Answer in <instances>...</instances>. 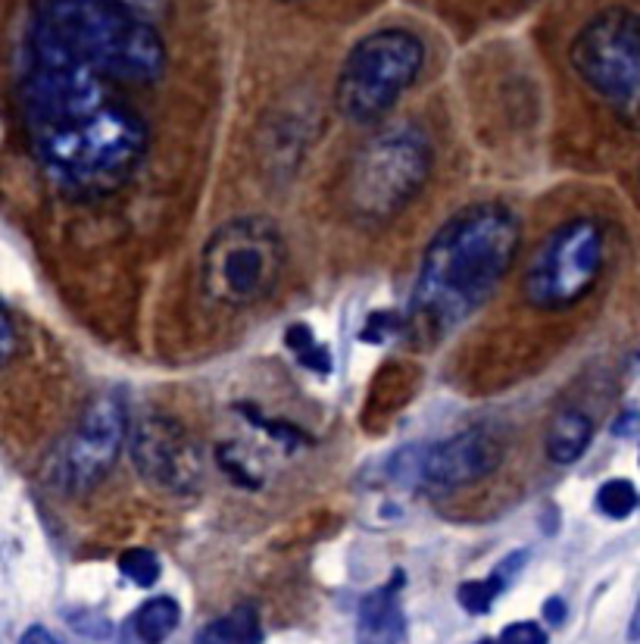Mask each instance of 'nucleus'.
<instances>
[{"label":"nucleus","mask_w":640,"mask_h":644,"mask_svg":"<svg viewBox=\"0 0 640 644\" xmlns=\"http://www.w3.org/2000/svg\"><path fill=\"white\" fill-rule=\"evenodd\" d=\"M13 354H17V329H13L10 316L0 310V366Z\"/></svg>","instance_id":"nucleus-22"},{"label":"nucleus","mask_w":640,"mask_h":644,"mask_svg":"<svg viewBox=\"0 0 640 644\" xmlns=\"http://www.w3.org/2000/svg\"><path fill=\"white\" fill-rule=\"evenodd\" d=\"M406 332V316H397V313H388V310H378V313H372L366 325H363V332H359V339L369 341V344H382V341H388V335H400Z\"/></svg>","instance_id":"nucleus-20"},{"label":"nucleus","mask_w":640,"mask_h":644,"mask_svg":"<svg viewBox=\"0 0 640 644\" xmlns=\"http://www.w3.org/2000/svg\"><path fill=\"white\" fill-rule=\"evenodd\" d=\"M406 620L400 607V576L385 582L363 597L356 616V642L359 644H400Z\"/></svg>","instance_id":"nucleus-12"},{"label":"nucleus","mask_w":640,"mask_h":644,"mask_svg":"<svg viewBox=\"0 0 640 644\" xmlns=\"http://www.w3.org/2000/svg\"><path fill=\"white\" fill-rule=\"evenodd\" d=\"M182 623V607L175 597H151L135 613V632L144 644H163Z\"/></svg>","instance_id":"nucleus-15"},{"label":"nucleus","mask_w":640,"mask_h":644,"mask_svg":"<svg viewBox=\"0 0 640 644\" xmlns=\"http://www.w3.org/2000/svg\"><path fill=\"white\" fill-rule=\"evenodd\" d=\"M287 263L282 232L270 220L241 217L216 229L201 256V285L210 301L247 310L275 294Z\"/></svg>","instance_id":"nucleus-4"},{"label":"nucleus","mask_w":640,"mask_h":644,"mask_svg":"<svg viewBox=\"0 0 640 644\" xmlns=\"http://www.w3.org/2000/svg\"><path fill=\"white\" fill-rule=\"evenodd\" d=\"M597 510L609 520H628L638 510V489L631 479H609L597 492Z\"/></svg>","instance_id":"nucleus-17"},{"label":"nucleus","mask_w":640,"mask_h":644,"mask_svg":"<svg viewBox=\"0 0 640 644\" xmlns=\"http://www.w3.org/2000/svg\"><path fill=\"white\" fill-rule=\"evenodd\" d=\"M285 344H287V351L301 360V366H306V370H313V373H319V375L332 373V354H328V348L316 341V335L306 329L304 322L287 325Z\"/></svg>","instance_id":"nucleus-16"},{"label":"nucleus","mask_w":640,"mask_h":644,"mask_svg":"<svg viewBox=\"0 0 640 644\" xmlns=\"http://www.w3.org/2000/svg\"><path fill=\"white\" fill-rule=\"evenodd\" d=\"M544 616H547V623L559 626V623L566 620V604H562L559 597H550V601L544 604Z\"/></svg>","instance_id":"nucleus-24"},{"label":"nucleus","mask_w":640,"mask_h":644,"mask_svg":"<svg viewBox=\"0 0 640 644\" xmlns=\"http://www.w3.org/2000/svg\"><path fill=\"white\" fill-rule=\"evenodd\" d=\"M119 573L129 578L138 588H151L163 576V566L160 557L148 551V547H129L122 557H119Z\"/></svg>","instance_id":"nucleus-18"},{"label":"nucleus","mask_w":640,"mask_h":644,"mask_svg":"<svg viewBox=\"0 0 640 644\" xmlns=\"http://www.w3.org/2000/svg\"><path fill=\"white\" fill-rule=\"evenodd\" d=\"M263 642V626H260V613L251 604L228 611L220 620H213L210 626H203L197 644H260Z\"/></svg>","instance_id":"nucleus-14"},{"label":"nucleus","mask_w":640,"mask_h":644,"mask_svg":"<svg viewBox=\"0 0 640 644\" xmlns=\"http://www.w3.org/2000/svg\"><path fill=\"white\" fill-rule=\"evenodd\" d=\"M593 439V420L585 410L562 407L553 413V420L547 425L544 435V451L557 466H572L575 460L585 457Z\"/></svg>","instance_id":"nucleus-13"},{"label":"nucleus","mask_w":640,"mask_h":644,"mask_svg":"<svg viewBox=\"0 0 640 644\" xmlns=\"http://www.w3.org/2000/svg\"><path fill=\"white\" fill-rule=\"evenodd\" d=\"M29 51L57 53L101 79L132 85H151L166 72L156 26L119 0H38Z\"/></svg>","instance_id":"nucleus-2"},{"label":"nucleus","mask_w":640,"mask_h":644,"mask_svg":"<svg viewBox=\"0 0 640 644\" xmlns=\"http://www.w3.org/2000/svg\"><path fill=\"white\" fill-rule=\"evenodd\" d=\"M581 82L622 113H634L640 91V29L631 10L612 7L590 19L572 41Z\"/></svg>","instance_id":"nucleus-8"},{"label":"nucleus","mask_w":640,"mask_h":644,"mask_svg":"<svg viewBox=\"0 0 640 644\" xmlns=\"http://www.w3.org/2000/svg\"><path fill=\"white\" fill-rule=\"evenodd\" d=\"M504 592V578L490 576V578H473V582H463L459 592H456V601L463 611H469L473 616H481L494 607L497 594Z\"/></svg>","instance_id":"nucleus-19"},{"label":"nucleus","mask_w":640,"mask_h":644,"mask_svg":"<svg viewBox=\"0 0 640 644\" xmlns=\"http://www.w3.org/2000/svg\"><path fill=\"white\" fill-rule=\"evenodd\" d=\"M129 435V413L116 394H98L82 410L75 429L60 441L48 475L60 492L79 494L101 485L116 466L119 451Z\"/></svg>","instance_id":"nucleus-9"},{"label":"nucleus","mask_w":640,"mask_h":644,"mask_svg":"<svg viewBox=\"0 0 640 644\" xmlns=\"http://www.w3.org/2000/svg\"><path fill=\"white\" fill-rule=\"evenodd\" d=\"M607 260V235L600 222L572 220L559 225L531 256L525 270V298L538 310H562L588 294Z\"/></svg>","instance_id":"nucleus-7"},{"label":"nucleus","mask_w":640,"mask_h":644,"mask_svg":"<svg viewBox=\"0 0 640 644\" xmlns=\"http://www.w3.org/2000/svg\"><path fill=\"white\" fill-rule=\"evenodd\" d=\"M519 251V220L504 204H475L444 222L421 254L406 329L444 339L504 282Z\"/></svg>","instance_id":"nucleus-1"},{"label":"nucleus","mask_w":640,"mask_h":644,"mask_svg":"<svg viewBox=\"0 0 640 644\" xmlns=\"http://www.w3.org/2000/svg\"><path fill=\"white\" fill-rule=\"evenodd\" d=\"M425 48L406 29H382L366 34L347 53L337 72L335 101L341 117L354 125H369L382 119L406 88L416 82Z\"/></svg>","instance_id":"nucleus-6"},{"label":"nucleus","mask_w":640,"mask_h":644,"mask_svg":"<svg viewBox=\"0 0 640 644\" xmlns=\"http://www.w3.org/2000/svg\"><path fill=\"white\" fill-rule=\"evenodd\" d=\"M497 644H547V632L538 623H512L500 632Z\"/></svg>","instance_id":"nucleus-21"},{"label":"nucleus","mask_w":640,"mask_h":644,"mask_svg":"<svg viewBox=\"0 0 640 644\" xmlns=\"http://www.w3.org/2000/svg\"><path fill=\"white\" fill-rule=\"evenodd\" d=\"M38 160L60 185L79 191H110L141 163L148 144L144 122L125 107L103 101L82 117L32 135Z\"/></svg>","instance_id":"nucleus-3"},{"label":"nucleus","mask_w":640,"mask_h":644,"mask_svg":"<svg viewBox=\"0 0 640 644\" xmlns=\"http://www.w3.org/2000/svg\"><path fill=\"white\" fill-rule=\"evenodd\" d=\"M19 644H60L57 638H53L51 632L44 626H32V628H26V635L19 638Z\"/></svg>","instance_id":"nucleus-23"},{"label":"nucleus","mask_w":640,"mask_h":644,"mask_svg":"<svg viewBox=\"0 0 640 644\" xmlns=\"http://www.w3.org/2000/svg\"><path fill=\"white\" fill-rule=\"evenodd\" d=\"M129 451L138 475L166 494H191L203 482V451L197 439L175 416L144 413L129 429Z\"/></svg>","instance_id":"nucleus-10"},{"label":"nucleus","mask_w":640,"mask_h":644,"mask_svg":"<svg viewBox=\"0 0 640 644\" xmlns=\"http://www.w3.org/2000/svg\"><path fill=\"white\" fill-rule=\"evenodd\" d=\"M504 460V444L500 439L475 425L466 432H456L454 439L440 441L431 451H421V482L440 492H456L481 482L490 475Z\"/></svg>","instance_id":"nucleus-11"},{"label":"nucleus","mask_w":640,"mask_h":644,"mask_svg":"<svg viewBox=\"0 0 640 644\" xmlns=\"http://www.w3.org/2000/svg\"><path fill=\"white\" fill-rule=\"evenodd\" d=\"M634 423H638V413H634V410H624V416L622 420H616L612 432H616V435H624V439H631V435H634Z\"/></svg>","instance_id":"nucleus-25"},{"label":"nucleus","mask_w":640,"mask_h":644,"mask_svg":"<svg viewBox=\"0 0 640 644\" xmlns=\"http://www.w3.org/2000/svg\"><path fill=\"white\" fill-rule=\"evenodd\" d=\"M119 3H125V7H132V10H138V13H151L153 7H156V0H119Z\"/></svg>","instance_id":"nucleus-26"},{"label":"nucleus","mask_w":640,"mask_h":644,"mask_svg":"<svg viewBox=\"0 0 640 644\" xmlns=\"http://www.w3.org/2000/svg\"><path fill=\"white\" fill-rule=\"evenodd\" d=\"M431 172V144L416 125H394L366 141L344 179V207L354 220L375 225L397 217Z\"/></svg>","instance_id":"nucleus-5"}]
</instances>
